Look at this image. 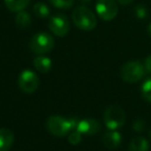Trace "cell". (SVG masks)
<instances>
[{"instance_id":"obj_4","label":"cell","mask_w":151,"mask_h":151,"mask_svg":"<svg viewBox=\"0 0 151 151\" xmlns=\"http://www.w3.org/2000/svg\"><path fill=\"white\" fill-rule=\"evenodd\" d=\"M125 113L119 106H110L104 112V122L110 130H117L125 123Z\"/></svg>"},{"instance_id":"obj_15","label":"cell","mask_w":151,"mask_h":151,"mask_svg":"<svg viewBox=\"0 0 151 151\" xmlns=\"http://www.w3.org/2000/svg\"><path fill=\"white\" fill-rule=\"evenodd\" d=\"M15 21L18 27L27 28L28 26L31 24V17H30L29 13H27V12H25V11H21L17 14Z\"/></svg>"},{"instance_id":"obj_11","label":"cell","mask_w":151,"mask_h":151,"mask_svg":"<svg viewBox=\"0 0 151 151\" xmlns=\"http://www.w3.org/2000/svg\"><path fill=\"white\" fill-rule=\"evenodd\" d=\"M15 141V134L9 128H0V151H9Z\"/></svg>"},{"instance_id":"obj_17","label":"cell","mask_w":151,"mask_h":151,"mask_svg":"<svg viewBox=\"0 0 151 151\" xmlns=\"http://www.w3.org/2000/svg\"><path fill=\"white\" fill-rule=\"evenodd\" d=\"M141 94L142 97L147 101L151 103V77L147 78L141 86Z\"/></svg>"},{"instance_id":"obj_23","label":"cell","mask_w":151,"mask_h":151,"mask_svg":"<svg viewBox=\"0 0 151 151\" xmlns=\"http://www.w3.org/2000/svg\"><path fill=\"white\" fill-rule=\"evenodd\" d=\"M118 3H120L121 5H128L130 3L134 2V0H116Z\"/></svg>"},{"instance_id":"obj_3","label":"cell","mask_w":151,"mask_h":151,"mask_svg":"<svg viewBox=\"0 0 151 151\" xmlns=\"http://www.w3.org/2000/svg\"><path fill=\"white\" fill-rule=\"evenodd\" d=\"M146 73L144 64L139 60H132L124 63L120 69V77L127 83H137Z\"/></svg>"},{"instance_id":"obj_13","label":"cell","mask_w":151,"mask_h":151,"mask_svg":"<svg viewBox=\"0 0 151 151\" xmlns=\"http://www.w3.org/2000/svg\"><path fill=\"white\" fill-rule=\"evenodd\" d=\"M33 65L36 70L40 71L42 73H46L48 71H50L51 68H52V60L49 57L40 55V56L34 58Z\"/></svg>"},{"instance_id":"obj_22","label":"cell","mask_w":151,"mask_h":151,"mask_svg":"<svg viewBox=\"0 0 151 151\" xmlns=\"http://www.w3.org/2000/svg\"><path fill=\"white\" fill-rule=\"evenodd\" d=\"M144 66H145V68H146V71L151 73V55H149L146 58V60H145V62H144Z\"/></svg>"},{"instance_id":"obj_1","label":"cell","mask_w":151,"mask_h":151,"mask_svg":"<svg viewBox=\"0 0 151 151\" xmlns=\"http://www.w3.org/2000/svg\"><path fill=\"white\" fill-rule=\"evenodd\" d=\"M79 120L77 118H64L62 116H51L47 120V128L49 132L55 137L62 138L67 136L70 132L76 129V126L78 124Z\"/></svg>"},{"instance_id":"obj_10","label":"cell","mask_w":151,"mask_h":151,"mask_svg":"<svg viewBox=\"0 0 151 151\" xmlns=\"http://www.w3.org/2000/svg\"><path fill=\"white\" fill-rule=\"evenodd\" d=\"M122 142V136L117 130H110L103 136V143L107 148L116 149Z\"/></svg>"},{"instance_id":"obj_14","label":"cell","mask_w":151,"mask_h":151,"mask_svg":"<svg viewBox=\"0 0 151 151\" xmlns=\"http://www.w3.org/2000/svg\"><path fill=\"white\" fill-rule=\"evenodd\" d=\"M4 3L11 12L19 13L29 5L30 0H4Z\"/></svg>"},{"instance_id":"obj_6","label":"cell","mask_w":151,"mask_h":151,"mask_svg":"<svg viewBox=\"0 0 151 151\" xmlns=\"http://www.w3.org/2000/svg\"><path fill=\"white\" fill-rule=\"evenodd\" d=\"M18 84L23 92L30 94L36 91V89L40 86V79L34 71L30 69H25L19 76L18 79Z\"/></svg>"},{"instance_id":"obj_2","label":"cell","mask_w":151,"mask_h":151,"mask_svg":"<svg viewBox=\"0 0 151 151\" xmlns=\"http://www.w3.org/2000/svg\"><path fill=\"white\" fill-rule=\"evenodd\" d=\"M73 22L79 29L84 31L93 30L97 25V19L93 12L86 6L76 7L71 15Z\"/></svg>"},{"instance_id":"obj_26","label":"cell","mask_w":151,"mask_h":151,"mask_svg":"<svg viewBox=\"0 0 151 151\" xmlns=\"http://www.w3.org/2000/svg\"><path fill=\"white\" fill-rule=\"evenodd\" d=\"M150 138H151V130H150Z\"/></svg>"},{"instance_id":"obj_12","label":"cell","mask_w":151,"mask_h":151,"mask_svg":"<svg viewBox=\"0 0 151 151\" xmlns=\"http://www.w3.org/2000/svg\"><path fill=\"white\" fill-rule=\"evenodd\" d=\"M128 151H149L148 141L141 136L134 137L129 142Z\"/></svg>"},{"instance_id":"obj_7","label":"cell","mask_w":151,"mask_h":151,"mask_svg":"<svg viewBox=\"0 0 151 151\" xmlns=\"http://www.w3.org/2000/svg\"><path fill=\"white\" fill-rule=\"evenodd\" d=\"M95 11L99 17L104 21H111L117 16L118 5L116 0H97Z\"/></svg>"},{"instance_id":"obj_9","label":"cell","mask_w":151,"mask_h":151,"mask_svg":"<svg viewBox=\"0 0 151 151\" xmlns=\"http://www.w3.org/2000/svg\"><path fill=\"white\" fill-rule=\"evenodd\" d=\"M76 129L83 136H94L101 129V123L94 118H85L83 120H79Z\"/></svg>"},{"instance_id":"obj_5","label":"cell","mask_w":151,"mask_h":151,"mask_svg":"<svg viewBox=\"0 0 151 151\" xmlns=\"http://www.w3.org/2000/svg\"><path fill=\"white\" fill-rule=\"evenodd\" d=\"M54 38L47 32H38L34 34L30 40V50L37 55H44L49 53L54 48Z\"/></svg>"},{"instance_id":"obj_16","label":"cell","mask_w":151,"mask_h":151,"mask_svg":"<svg viewBox=\"0 0 151 151\" xmlns=\"http://www.w3.org/2000/svg\"><path fill=\"white\" fill-rule=\"evenodd\" d=\"M33 13L37 18L47 19L50 16V9L44 2H36L33 5Z\"/></svg>"},{"instance_id":"obj_19","label":"cell","mask_w":151,"mask_h":151,"mask_svg":"<svg viewBox=\"0 0 151 151\" xmlns=\"http://www.w3.org/2000/svg\"><path fill=\"white\" fill-rule=\"evenodd\" d=\"M134 16H136L138 19H146L147 17H148V9H147L146 6H145L144 4H138L134 6Z\"/></svg>"},{"instance_id":"obj_20","label":"cell","mask_w":151,"mask_h":151,"mask_svg":"<svg viewBox=\"0 0 151 151\" xmlns=\"http://www.w3.org/2000/svg\"><path fill=\"white\" fill-rule=\"evenodd\" d=\"M82 136L80 132H78L77 129H73V132H70L68 134V142L71 145H78L80 144V142L82 141Z\"/></svg>"},{"instance_id":"obj_18","label":"cell","mask_w":151,"mask_h":151,"mask_svg":"<svg viewBox=\"0 0 151 151\" xmlns=\"http://www.w3.org/2000/svg\"><path fill=\"white\" fill-rule=\"evenodd\" d=\"M53 6L60 9H69L73 5L75 0H50Z\"/></svg>"},{"instance_id":"obj_24","label":"cell","mask_w":151,"mask_h":151,"mask_svg":"<svg viewBox=\"0 0 151 151\" xmlns=\"http://www.w3.org/2000/svg\"><path fill=\"white\" fill-rule=\"evenodd\" d=\"M148 33H149V35L151 36V23L149 24V26H148Z\"/></svg>"},{"instance_id":"obj_21","label":"cell","mask_w":151,"mask_h":151,"mask_svg":"<svg viewBox=\"0 0 151 151\" xmlns=\"http://www.w3.org/2000/svg\"><path fill=\"white\" fill-rule=\"evenodd\" d=\"M145 126H146V122L144 121L143 119H138L134 122V125H132V129L134 132H141L145 129Z\"/></svg>"},{"instance_id":"obj_25","label":"cell","mask_w":151,"mask_h":151,"mask_svg":"<svg viewBox=\"0 0 151 151\" xmlns=\"http://www.w3.org/2000/svg\"><path fill=\"white\" fill-rule=\"evenodd\" d=\"M81 2H83V3H89L91 1V0H80Z\"/></svg>"},{"instance_id":"obj_8","label":"cell","mask_w":151,"mask_h":151,"mask_svg":"<svg viewBox=\"0 0 151 151\" xmlns=\"http://www.w3.org/2000/svg\"><path fill=\"white\" fill-rule=\"evenodd\" d=\"M69 28H70V25H69L68 19L66 16L62 14H57L53 16L49 21V29L53 34L59 37H63L66 35L69 31Z\"/></svg>"}]
</instances>
